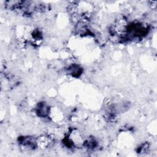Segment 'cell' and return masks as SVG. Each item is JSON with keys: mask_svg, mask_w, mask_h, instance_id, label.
<instances>
[{"mask_svg": "<svg viewBox=\"0 0 157 157\" xmlns=\"http://www.w3.org/2000/svg\"><path fill=\"white\" fill-rule=\"evenodd\" d=\"M37 112L39 116L41 117H45L48 112V109L45 106V104H40L37 108Z\"/></svg>", "mask_w": 157, "mask_h": 157, "instance_id": "1", "label": "cell"}]
</instances>
